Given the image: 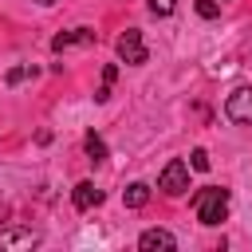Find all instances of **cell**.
I'll use <instances>...</instances> for the list:
<instances>
[{
	"mask_svg": "<svg viewBox=\"0 0 252 252\" xmlns=\"http://www.w3.org/2000/svg\"><path fill=\"white\" fill-rule=\"evenodd\" d=\"M71 201H75V209H79V213H87V209L102 205V189H94L91 181H79V185H75V193H71Z\"/></svg>",
	"mask_w": 252,
	"mask_h": 252,
	"instance_id": "6",
	"label": "cell"
},
{
	"mask_svg": "<svg viewBox=\"0 0 252 252\" xmlns=\"http://www.w3.org/2000/svg\"><path fill=\"white\" fill-rule=\"evenodd\" d=\"M193 209H197V220H201V224H220V220L228 217V189L205 185V189L193 197Z\"/></svg>",
	"mask_w": 252,
	"mask_h": 252,
	"instance_id": "1",
	"label": "cell"
},
{
	"mask_svg": "<svg viewBox=\"0 0 252 252\" xmlns=\"http://www.w3.org/2000/svg\"><path fill=\"white\" fill-rule=\"evenodd\" d=\"M39 4H55V0H39Z\"/></svg>",
	"mask_w": 252,
	"mask_h": 252,
	"instance_id": "15",
	"label": "cell"
},
{
	"mask_svg": "<svg viewBox=\"0 0 252 252\" xmlns=\"http://www.w3.org/2000/svg\"><path fill=\"white\" fill-rule=\"evenodd\" d=\"M91 39H94V32H91V28H75V32L55 35V39H51V47H55V51H67V47H75V43H91Z\"/></svg>",
	"mask_w": 252,
	"mask_h": 252,
	"instance_id": "8",
	"label": "cell"
},
{
	"mask_svg": "<svg viewBox=\"0 0 252 252\" xmlns=\"http://www.w3.org/2000/svg\"><path fill=\"white\" fill-rule=\"evenodd\" d=\"M35 244H39V236L32 228H8V232H0V248H35Z\"/></svg>",
	"mask_w": 252,
	"mask_h": 252,
	"instance_id": "7",
	"label": "cell"
},
{
	"mask_svg": "<svg viewBox=\"0 0 252 252\" xmlns=\"http://www.w3.org/2000/svg\"><path fill=\"white\" fill-rule=\"evenodd\" d=\"M189 165H193V169H209V154H205V150H193V154H189Z\"/></svg>",
	"mask_w": 252,
	"mask_h": 252,
	"instance_id": "13",
	"label": "cell"
},
{
	"mask_svg": "<svg viewBox=\"0 0 252 252\" xmlns=\"http://www.w3.org/2000/svg\"><path fill=\"white\" fill-rule=\"evenodd\" d=\"M83 146H87V158H91V161H102V158H106V142H102L94 130L87 134V142H83Z\"/></svg>",
	"mask_w": 252,
	"mask_h": 252,
	"instance_id": "10",
	"label": "cell"
},
{
	"mask_svg": "<svg viewBox=\"0 0 252 252\" xmlns=\"http://www.w3.org/2000/svg\"><path fill=\"white\" fill-rule=\"evenodd\" d=\"M197 16L217 20V16H220V4H217V0H197Z\"/></svg>",
	"mask_w": 252,
	"mask_h": 252,
	"instance_id": "11",
	"label": "cell"
},
{
	"mask_svg": "<svg viewBox=\"0 0 252 252\" xmlns=\"http://www.w3.org/2000/svg\"><path fill=\"white\" fill-rule=\"evenodd\" d=\"M173 4H177V0H150V12H154V16H169Z\"/></svg>",
	"mask_w": 252,
	"mask_h": 252,
	"instance_id": "12",
	"label": "cell"
},
{
	"mask_svg": "<svg viewBox=\"0 0 252 252\" xmlns=\"http://www.w3.org/2000/svg\"><path fill=\"white\" fill-rule=\"evenodd\" d=\"M158 189H161L165 197H181V193L189 189V165L173 158V161L161 169V177H158Z\"/></svg>",
	"mask_w": 252,
	"mask_h": 252,
	"instance_id": "2",
	"label": "cell"
},
{
	"mask_svg": "<svg viewBox=\"0 0 252 252\" xmlns=\"http://www.w3.org/2000/svg\"><path fill=\"white\" fill-rule=\"evenodd\" d=\"M122 201H126V209H142V205L150 201V185H146V181H134V185H126Z\"/></svg>",
	"mask_w": 252,
	"mask_h": 252,
	"instance_id": "9",
	"label": "cell"
},
{
	"mask_svg": "<svg viewBox=\"0 0 252 252\" xmlns=\"http://www.w3.org/2000/svg\"><path fill=\"white\" fill-rule=\"evenodd\" d=\"M224 114H228V122H236V126H252V87H236V91L224 98Z\"/></svg>",
	"mask_w": 252,
	"mask_h": 252,
	"instance_id": "3",
	"label": "cell"
},
{
	"mask_svg": "<svg viewBox=\"0 0 252 252\" xmlns=\"http://www.w3.org/2000/svg\"><path fill=\"white\" fill-rule=\"evenodd\" d=\"M138 248L142 252H169V248H177V236L173 232H165V228H146L142 236H138Z\"/></svg>",
	"mask_w": 252,
	"mask_h": 252,
	"instance_id": "5",
	"label": "cell"
},
{
	"mask_svg": "<svg viewBox=\"0 0 252 252\" xmlns=\"http://www.w3.org/2000/svg\"><path fill=\"white\" fill-rule=\"evenodd\" d=\"M114 47H118V59H122V63H130V67L146 63V43H142V32H138V28H126Z\"/></svg>",
	"mask_w": 252,
	"mask_h": 252,
	"instance_id": "4",
	"label": "cell"
},
{
	"mask_svg": "<svg viewBox=\"0 0 252 252\" xmlns=\"http://www.w3.org/2000/svg\"><path fill=\"white\" fill-rule=\"evenodd\" d=\"M28 75H35V67H12V71H8V83H20V79H28Z\"/></svg>",
	"mask_w": 252,
	"mask_h": 252,
	"instance_id": "14",
	"label": "cell"
}]
</instances>
